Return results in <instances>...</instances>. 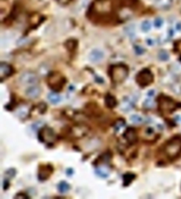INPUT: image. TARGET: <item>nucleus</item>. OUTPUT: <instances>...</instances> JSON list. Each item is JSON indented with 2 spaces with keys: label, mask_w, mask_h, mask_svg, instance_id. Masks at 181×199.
<instances>
[{
  "label": "nucleus",
  "mask_w": 181,
  "mask_h": 199,
  "mask_svg": "<svg viewBox=\"0 0 181 199\" xmlns=\"http://www.w3.org/2000/svg\"><path fill=\"white\" fill-rule=\"evenodd\" d=\"M158 56H159V58L161 60V61H167L169 58V54H168L165 51H161V52L159 53Z\"/></svg>",
  "instance_id": "obj_25"
},
{
  "label": "nucleus",
  "mask_w": 181,
  "mask_h": 199,
  "mask_svg": "<svg viewBox=\"0 0 181 199\" xmlns=\"http://www.w3.org/2000/svg\"><path fill=\"white\" fill-rule=\"evenodd\" d=\"M28 114V110L26 107H22L18 110V116L21 118H26Z\"/></svg>",
  "instance_id": "obj_20"
},
{
  "label": "nucleus",
  "mask_w": 181,
  "mask_h": 199,
  "mask_svg": "<svg viewBox=\"0 0 181 199\" xmlns=\"http://www.w3.org/2000/svg\"><path fill=\"white\" fill-rule=\"evenodd\" d=\"M71 133L74 138H82L88 133V128L83 125H78L72 128Z\"/></svg>",
  "instance_id": "obj_10"
},
{
  "label": "nucleus",
  "mask_w": 181,
  "mask_h": 199,
  "mask_svg": "<svg viewBox=\"0 0 181 199\" xmlns=\"http://www.w3.org/2000/svg\"><path fill=\"white\" fill-rule=\"evenodd\" d=\"M48 100L52 103V104H57L61 101L62 98H61L60 94H58L57 93H55V92H52V93L48 94Z\"/></svg>",
  "instance_id": "obj_15"
},
{
  "label": "nucleus",
  "mask_w": 181,
  "mask_h": 199,
  "mask_svg": "<svg viewBox=\"0 0 181 199\" xmlns=\"http://www.w3.org/2000/svg\"><path fill=\"white\" fill-rule=\"evenodd\" d=\"M104 52L100 49H94L88 55V59L93 63L101 62L104 58Z\"/></svg>",
  "instance_id": "obj_11"
},
{
  "label": "nucleus",
  "mask_w": 181,
  "mask_h": 199,
  "mask_svg": "<svg viewBox=\"0 0 181 199\" xmlns=\"http://www.w3.org/2000/svg\"><path fill=\"white\" fill-rule=\"evenodd\" d=\"M147 42L148 43V44H149V45H151V44H152V40H151V39H147Z\"/></svg>",
  "instance_id": "obj_31"
},
{
  "label": "nucleus",
  "mask_w": 181,
  "mask_h": 199,
  "mask_svg": "<svg viewBox=\"0 0 181 199\" xmlns=\"http://www.w3.org/2000/svg\"><path fill=\"white\" fill-rule=\"evenodd\" d=\"M124 125H125V122H124V120L123 119L118 120L117 122L115 123V125H114V129H115V131H119V130L124 127Z\"/></svg>",
  "instance_id": "obj_23"
},
{
  "label": "nucleus",
  "mask_w": 181,
  "mask_h": 199,
  "mask_svg": "<svg viewBox=\"0 0 181 199\" xmlns=\"http://www.w3.org/2000/svg\"><path fill=\"white\" fill-rule=\"evenodd\" d=\"M66 83V79L59 72H52L48 76V84L51 89L55 91H60Z\"/></svg>",
  "instance_id": "obj_4"
},
{
  "label": "nucleus",
  "mask_w": 181,
  "mask_h": 199,
  "mask_svg": "<svg viewBox=\"0 0 181 199\" xmlns=\"http://www.w3.org/2000/svg\"><path fill=\"white\" fill-rule=\"evenodd\" d=\"M106 104L107 105L108 108H113L117 104V101H116V100L113 96L108 94L106 97Z\"/></svg>",
  "instance_id": "obj_17"
},
{
  "label": "nucleus",
  "mask_w": 181,
  "mask_h": 199,
  "mask_svg": "<svg viewBox=\"0 0 181 199\" xmlns=\"http://www.w3.org/2000/svg\"><path fill=\"white\" fill-rule=\"evenodd\" d=\"M156 6L161 9H168L173 4V0H156Z\"/></svg>",
  "instance_id": "obj_16"
},
{
  "label": "nucleus",
  "mask_w": 181,
  "mask_h": 199,
  "mask_svg": "<svg viewBox=\"0 0 181 199\" xmlns=\"http://www.w3.org/2000/svg\"><path fill=\"white\" fill-rule=\"evenodd\" d=\"M151 24L148 20H145V21H144V22L142 23V29L143 31L145 32L149 31V30H151Z\"/></svg>",
  "instance_id": "obj_24"
},
{
  "label": "nucleus",
  "mask_w": 181,
  "mask_h": 199,
  "mask_svg": "<svg viewBox=\"0 0 181 199\" xmlns=\"http://www.w3.org/2000/svg\"><path fill=\"white\" fill-rule=\"evenodd\" d=\"M52 173V166L48 164V165H42L40 166L39 170H38V179L40 181H45L51 176Z\"/></svg>",
  "instance_id": "obj_8"
},
{
  "label": "nucleus",
  "mask_w": 181,
  "mask_h": 199,
  "mask_svg": "<svg viewBox=\"0 0 181 199\" xmlns=\"http://www.w3.org/2000/svg\"><path fill=\"white\" fill-rule=\"evenodd\" d=\"M38 138L40 141L46 144L54 143L56 140V136L54 131L47 126L41 128L38 132Z\"/></svg>",
  "instance_id": "obj_6"
},
{
  "label": "nucleus",
  "mask_w": 181,
  "mask_h": 199,
  "mask_svg": "<svg viewBox=\"0 0 181 199\" xmlns=\"http://www.w3.org/2000/svg\"><path fill=\"white\" fill-rule=\"evenodd\" d=\"M154 93H155V91L154 90H151V91L148 92V96H154Z\"/></svg>",
  "instance_id": "obj_30"
},
{
  "label": "nucleus",
  "mask_w": 181,
  "mask_h": 199,
  "mask_svg": "<svg viewBox=\"0 0 181 199\" xmlns=\"http://www.w3.org/2000/svg\"><path fill=\"white\" fill-rule=\"evenodd\" d=\"M13 72V69L10 65L6 62H1L0 64V77L1 81H3L5 79L11 76Z\"/></svg>",
  "instance_id": "obj_9"
},
{
  "label": "nucleus",
  "mask_w": 181,
  "mask_h": 199,
  "mask_svg": "<svg viewBox=\"0 0 181 199\" xmlns=\"http://www.w3.org/2000/svg\"><path fill=\"white\" fill-rule=\"evenodd\" d=\"M154 25H155V27L160 28L163 25V20L161 18H156L155 20V22H154Z\"/></svg>",
  "instance_id": "obj_26"
},
{
  "label": "nucleus",
  "mask_w": 181,
  "mask_h": 199,
  "mask_svg": "<svg viewBox=\"0 0 181 199\" xmlns=\"http://www.w3.org/2000/svg\"><path fill=\"white\" fill-rule=\"evenodd\" d=\"M130 121H131V122L134 124H141L143 122L144 119H143V118L141 117L140 115H137V114H133V115L130 117Z\"/></svg>",
  "instance_id": "obj_21"
},
{
  "label": "nucleus",
  "mask_w": 181,
  "mask_h": 199,
  "mask_svg": "<svg viewBox=\"0 0 181 199\" xmlns=\"http://www.w3.org/2000/svg\"><path fill=\"white\" fill-rule=\"evenodd\" d=\"M127 66L124 64L119 63L111 66L109 69V75L112 80L115 83H121L128 76Z\"/></svg>",
  "instance_id": "obj_2"
},
{
  "label": "nucleus",
  "mask_w": 181,
  "mask_h": 199,
  "mask_svg": "<svg viewBox=\"0 0 181 199\" xmlns=\"http://www.w3.org/2000/svg\"><path fill=\"white\" fill-rule=\"evenodd\" d=\"M66 173H67L68 176H69V175L71 176L72 174L74 173V170H73L70 169H70H68L67 170H66Z\"/></svg>",
  "instance_id": "obj_28"
},
{
  "label": "nucleus",
  "mask_w": 181,
  "mask_h": 199,
  "mask_svg": "<svg viewBox=\"0 0 181 199\" xmlns=\"http://www.w3.org/2000/svg\"><path fill=\"white\" fill-rule=\"evenodd\" d=\"M159 109L162 113L170 114L179 108L178 103L174 101L172 98L166 96L161 95L158 99Z\"/></svg>",
  "instance_id": "obj_3"
},
{
  "label": "nucleus",
  "mask_w": 181,
  "mask_h": 199,
  "mask_svg": "<svg viewBox=\"0 0 181 199\" xmlns=\"http://www.w3.org/2000/svg\"><path fill=\"white\" fill-rule=\"evenodd\" d=\"M135 178V175L133 173H127L124 176V185H129L131 183L132 181Z\"/></svg>",
  "instance_id": "obj_19"
},
{
  "label": "nucleus",
  "mask_w": 181,
  "mask_h": 199,
  "mask_svg": "<svg viewBox=\"0 0 181 199\" xmlns=\"http://www.w3.org/2000/svg\"><path fill=\"white\" fill-rule=\"evenodd\" d=\"M70 184H67L66 181H61L59 184H58V190L60 193H66L70 190Z\"/></svg>",
  "instance_id": "obj_18"
},
{
  "label": "nucleus",
  "mask_w": 181,
  "mask_h": 199,
  "mask_svg": "<svg viewBox=\"0 0 181 199\" xmlns=\"http://www.w3.org/2000/svg\"><path fill=\"white\" fill-rule=\"evenodd\" d=\"M154 76L152 72L148 69H144L140 71L136 76L137 83L142 87H145L151 83H152Z\"/></svg>",
  "instance_id": "obj_5"
},
{
  "label": "nucleus",
  "mask_w": 181,
  "mask_h": 199,
  "mask_svg": "<svg viewBox=\"0 0 181 199\" xmlns=\"http://www.w3.org/2000/svg\"><path fill=\"white\" fill-rule=\"evenodd\" d=\"M124 139L127 140L128 143L134 144L137 141V136L136 133V131L133 128H129L126 130V131L124 134Z\"/></svg>",
  "instance_id": "obj_13"
},
{
  "label": "nucleus",
  "mask_w": 181,
  "mask_h": 199,
  "mask_svg": "<svg viewBox=\"0 0 181 199\" xmlns=\"http://www.w3.org/2000/svg\"><path fill=\"white\" fill-rule=\"evenodd\" d=\"M15 198H29V197H28V195H21V193H20V195L18 194L17 195H16V196H15Z\"/></svg>",
  "instance_id": "obj_29"
},
{
  "label": "nucleus",
  "mask_w": 181,
  "mask_h": 199,
  "mask_svg": "<svg viewBox=\"0 0 181 199\" xmlns=\"http://www.w3.org/2000/svg\"><path fill=\"white\" fill-rule=\"evenodd\" d=\"M161 155L169 161H173L181 156V138L174 136L162 145Z\"/></svg>",
  "instance_id": "obj_1"
},
{
  "label": "nucleus",
  "mask_w": 181,
  "mask_h": 199,
  "mask_svg": "<svg viewBox=\"0 0 181 199\" xmlns=\"http://www.w3.org/2000/svg\"><path fill=\"white\" fill-rule=\"evenodd\" d=\"M16 174V170L13 168L9 169L8 170H6L5 172V179H11L13 177H14Z\"/></svg>",
  "instance_id": "obj_22"
},
{
  "label": "nucleus",
  "mask_w": 181,
  "mask_h": 199,
  "mask_svg": "<svg viewBox=\"0 0 181 199\" xmlns=\"http://www.w3.org/2000/svg\"><path fill=\"white\" fill-rule=\"evenodd\" d=\"M19 82L24 86H33L36 85L38 82V78L34 72L27 71L20 75L19 77Z\"/></svg>",
  "instance_id": "obj_7"
},
{
  "label": "nucleus",
  "mask_w": 181,
  "mask_h": 199,
  "mask_svg": "<svg viewBox=\"0 0 181 199\" xmlns=\"http://www.w3.org/2000/svg\"><path fill=\"white\" fill-rule=\"evenodd\" d=\"M95 173L98 177L106 178L109 175V169L106 166H101L99 167L96 168Z\"/></svg>",
  "instance_id": "obj_14"
},
{
  "label": "nucleus",
  "mask_w": 181,
  "mask_h": 199,
  "mask_svg": "<svg viewBox=\"0 0 181 199\" xmlns=\"http://www.w3.org/2000/svg\"><path fill=\"white\" fill-rule=\"evenodd\" d=\"M134 49H135V52L137 55H142L144 52H145L144 48H142V47H140V46H135Z\"/></svg>",
  "instance_id": "obj_27"
},
{
  "label": "nucleus",
  "mask_w": 181,
  "mask_h": 199,
  "mask_svg": "<svg viewBox=\"0 0 181 199\" xmlns=\"http://www.w3.org/2000/svg\"><path fill=\"white\" fill-rule=\"evenodd\" d=\"M41 93H42L41 88L36 85L28 86L25 90V94L30 99H35V98L38 97L41 95Z\"/></svg>",
  "instance_id": "obj_12"
}]
</instances>
